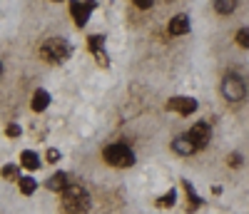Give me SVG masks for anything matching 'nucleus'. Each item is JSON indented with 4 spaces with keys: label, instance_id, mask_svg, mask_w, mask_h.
<instances>
[{
    "label": "nucleus",
    "instance_id": "obj_1",
    "mask_svg": "<svg viewBox=\"0 0 249 214\" xmlns=\"http://www.w3.org/2000/svg\"><path fill=\"white\" fill-rule=\"evenodd\" d=\"M62 209L70 214H85L90 212V195L80 184H70L62 192Z\"/></svg>",
    "mask_w": 249,
    "mask_h": 214
},
{
    "label": "nucleus",
    "instance_id": "obj_2",
    "mask_svg": "<svg viewBox=\"0 0 249 214\" xmlns=\"http://www.w3.org/2000/svg\"><path fill=\"white\" fill-rule=\"evenodd\" d=\"M102 157H105L107 164L112 167H132L135 164V155H132V149L127 144H122V142H112L105 147V152H102Z\"/></svg>",
    "mask_w": 249,
    "mask_h": 214
},
{
    "label": "nucleus",
    "instance_id": "obj_3",
    "mask_svg": "<svg viewBox=\"0 0 249 214\" xmlns=\"http://www.w3.org/2000/svg\"><path fill=\"white\" fill-rule=\"evenodd\" d=\"M40 55H43L48 62H62V60L70 57V45L62 37H50V40L43 42Z\"/></svg>",
    "mask_w": 249,
    "mask_h": 214
},
{
    "label": "nucleus",
    "instance_id": "obj_4",
    "mask_svg": "<svg viewBox=\"0 0 249 214\" xmlns=\"http://www.w3.org/2000/svg\"><path fill=\"white\" fill-rule=\"evenodd\" d=\"M222 95L230 100V102H239L244 95H247V85H244V80L239 77V75H227L224 77V82H222Z\"/></svg>",
    "mask_w": 249,
    "mask_h": 214
},
{
    "label": "nucleus",
    "instance_id": "obj_5",
    "mask_svg": "<svg viewBox=\"0 0 249 214\" xmlns=\"http://www.w3.org/2000/svg\"><path fill=\"white\" fill-rule=\"evenodd\" d=\"M167 110H175L179 115H190V112L197 110V100H192V97H172L167 102Z\"/></svg>",
    "mask_w": 249,
    "mask_h": 214
},
{
    "label": "nucleus",
    "instance_id": "obj_6",
    "mask_svg": "<svg viewBox=\"0 0 249 214\" xmlns=\"http://www.w3.org/2000/svg\"><path fill=\"white\" fill-rule=\"evenodd\" d=\"M95 8V3L90 0V3H77V0H70V13H72V18H75V23L82 28L85 25V20H88V15H90V10Z\"/></svg>",
    "mask_w": 249,
    "mask_h": 214
},
{
    "label": "nucleus",
    "instance_id": "obj_7",
    "mask_svg": "<svg viewBox=\"0 0 249 214\" xmlns=\"http://www.w3.org/2000/svg\"><path fill=\"white\" fill-rule=\"evenodd\" d=\"M187 135H190V140L197 144V149H202L207 142H210V125H207V122H197Z\"/></svg>",
    "mask_w": 249,
    "mask_h": 214
},
{
    "label": "nucleus",
    "instance_id": "obj_8",
    "mask_svg": "<svg viewBox=\"0 0 249 214\" xmlns=\"http://www.w3.org/2000/svg\"><path fill=\"white\" fill-rule=\"evenodd\" d=\"M172 149H175L177 155H182V157H190V155L197 152V144L190 140V135H182V137H177L172 142Z\"/></svg>",
    "mask_w": 249,
    "mask_h": 214
},
{
    "label": "nucleus",
    "instance_id": "obj_9",
    "mask_svg": "<svg viewBox=\"0 0 249 214\" xmlns=\"http://www.w3.org/2000/svg\"><path fill=\"white\" fill-rule=\"evenodd\" d=\"M167 30H170V35H184V33H190V18H187V15H175L170 20Z\"/></svg>",
    "mask_w": 249,
    "mask_h": 214
},
{
    "label": "nucleus",
    "instance_id": "obj_10",
    "mask_svg": "<svg viewBox=\"0 0 249 214\" xmlns=\"http://www.w3.org/2000/svg\"><path fill=\"white\" fill-rule=\"evenodd\" d=\"M45 187H48L50 192H65V189L70 187L68 175H65V172H57V175H53V177L45 182Z\"/></svg>",
    "mask_w": 249,
    "mask_h": 214
},
{
    "label": "nucleus",
    "instance_id": "obj_11",
    "mask_svg": "<svg viewBox=\"0 0 249 214\" xmlns=\"http://www.w3.org/2000/svg\"><path fill=\"white\" fill-rule=\"evenodd\" d=\"M48 105H50V92L35 90V95H33V110H35V112H43Z\"/></svg>",
    "mask_w": 249,
    "mask_h": 214
},
{
    "label": "nucleus",
    "instance_id": "obj_12",
    "mask_svg": "<svg viewBox=\"0 0 249 214\" xmlns=\"http://www.w3.org/2000/svg\"><path fill=\"white\" fill-rule=\"evenodd\" d=\"M20 164H23L25 169H37L40 167V157L35 152H30V149H25V152L20 155Z\"/></svg>",
    "mask_w": 249,
    "mask_h": 214
},
{
    "label": "nucleus",
    "instance_id": "obj_13",
    "mask_svg": "<svg viewBox=\"0 0 249 214\" xmlns=\"http://www.w3.org/2000/svg\"><path fill=\"white\" fill-rule=\"evenodd\" d=\"M184 189H187V212H195V209L202 204V199L195 195V187H192L190 182H184Z\"/></svg>",
    "mask_w": 249,
    "mask_h": 214
},
{
    "label": "nucleus",
    "instance_id": "obj_14",
    "mask_svg": "<svg viewBox=\"0 0 249 214\" xmlns=\"http://www.w3.org/2000/svg\"><path fill=\"white\" fill-rule=\"evenodd\" d=\"M234 8H237V0H214V10L219 15H230L234 13Z\"/></svg>",
    "mask_w": 249,
    "mask_h": 214
},
{
    "label": "nucleus",
    "instance_id": "obj_15",
    "mask_svg": "<svg viewBox=\"0 0 249 214\" xmlns=\"http://www.w3.org/2000/svg\"><path fill=\"white\" fill-rule=\"evenodd\" d=\"M18 182H20V192H23V195H33L35 187H37V182L33 177H20Z\"/></svg>",
    "mask_w": 249,
    "mask_h": 214
},
{
    "label": "nucleus",
    "instance_id": "obj_16",
    "mask_svg": "<svg viewBox=\"0 0 249 214\" xmlns=\"http://www.w3.org/2000/svg\"><path fill=\"white\" fill-rule=\"evenodd\" d=\"M175 199H177V195H175V189H170L167 195H162V197L157 199V207H162V209H167V207H172V204H175Z\"/></svg>",
    "mask_w": 249,
    "mask_h": 214
},
{
    "label": "nucleus",
    "instance_id": "obj_17",
    "mask_svg": "<svg viewBox=\"0 0 249 214\" xmlns=\"http://www.w3.org/2000/svg\"><path fill=\"white\" fill-rule=\"evenodd\" d=\"M234 40H237V45H239V48H249V28H242V30L237 33Z\"/></svg>",
    "mask_w": 249,
    "mask_h": 214
},
{
    "label": "nucleus",
    "instance_id": "obj_18",
    "mask_svg": "<svg viewBox=\"0 0 249 214\" xmlns=\"http://www.w3.org/2000/svg\"><path fill=\"white\" fill-rule=\"evenodd\" d=\"M132 3H135L137 8H142V10H147V8H152L155 0H132Z\"/></svg>",
    "mask_w": 249,
    "mask_h": 214
},
{
    "label": "nucleus",
    "instance_id": "obj_19",
    "mask_svg": "<svg viewBox=\"0 0 249 214\" xmlns=\"http://www.w3.org/2000/svg\"><path fill=\"white\" fill-rule=\"evenodd\" d=\"M3 177H5V179L18 177V169H15V167H5V169H3Z\"/></svg>",
    "mask_w": 249,
    "mask_h": 214
},
{
    "label": "nucleus",
    "instance_id": "obj_20",
    "mask_svg": "<svg viewBox=\"0 0 249 214\" xmlns=\"http://www.w3.org/2000/svg\"><path fill=\"white\" fill-rule=\"evenodd\" d=\"M45 157H48V162L53 164V162H57V160H60V152H57V149H48V155H45Z\"/></svg>",
    "mask_w": 249,
    "mask_h": 214
},
{
    "label": "nucleus",
    "instance_id": "obj_21",
    "mask_svg": "<svg viewBox=\"0 0 249 214\" xmlns=\"http://www.w3.org/2000/svg\"><path fill=\"white\" fill-rule=\"evenodd\" d=\"M227 162H230L232 167H239V164H242V157H239V155H232V157H227Z\"/></svg>",
    "mask_w": 249,
    "mask_h": 214
},
{
    "label": "nucleus",
    "instance_id": "obj_22",
    "mask_svg": "<svg viewBox=\"0 0 249 214\" xmlns=\"http://www.w3.org/2000/svg\"><path fill=\"white\" fill-rule=\"evenodd\" d=\"M8 135H10V137H18V135H20V127H18V125H10V127H8Z\"/></svg>",
    "mask_w": 249,
    "mask_h": 214
}]
</instances>
